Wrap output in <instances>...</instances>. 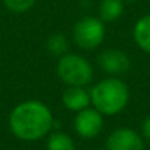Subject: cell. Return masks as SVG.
Here are the masks:
<instances>
[{
    "label": "cell",
    "mask_w": 150,
    "mask_h": 150,
    "mask_svg": "<svg viewBox=\"0 0 150 150\" xmlns=\"http://www.w3.org/2000/svg\"><path fill=\"white\" fill-rule=\"evenodd\" d=\"M56 124L52 109L44 102L35 99L18 103L8 118L11 132L25 143L46 138L53 129H56Z\"/></svg>",
    "instance_id": "obj_1"
},
{
    "label": "cell",
    "mask_w": 150,
    "mask_h": 150,
    "mask_svg": "<svg viewBox=\"0 0 150 150\" xmlns=\"http://www.w3.org/2000/svg\"><path fill=\"white\" fill-rule=\"evenodd\" d=\"M91 106L103 116H115L124 112L131 100L128 84L118 77H106L90 88Z\"/></svg>",
    "instance_id": "obj_2"
},
{
    "label": "cell",
    "mask_w": 150,
    "mask_h": 150,
    "mask_svg": "<svg viewBox=\"0 0 150 150\" xmlns=\"http://www.w3.org/2000/svg\"><path fill=\"white\" fill-rule=\"evenodd\" d=\"M56 75L66 87H88L94 80V66L83 54L69 52L57 59Z\"/></svg>",
    "instance_id": "obj_3"
},
{
    "label": "cell",
    "mask_w": 150,
    "mask_h": 150,
    "mask_svg": "<svg viewBox=\"0 0 150 150\" xmlns=\"http://www.w3.org/2000/svg\"><path fill=\"white\" fill-rule=\"evenodd\" d=\"M106 38V24L93 15L80 18L72 27V41L78 49L91 52L103 44Z\"/></svg>",
    "instance_id": "obj_4"
},
{
    "label": "cell",
    "mask_w": 150,
    "mask_h": 150,
    "mask_svg": "<svg viewBox=\"0 0 150 150\" xmlns=\"http://www.w3.org/2000/svg\"><path fill=\"white\" fill-rule=\"evenodd\" d=\"M97 65L102 72H105L108 77H118L121 78L131 69V57L121 49L109 47L99 53Z\"/></svg>",
    "instance_id": "obj_5"
},
{
    "label": "cell",
    "mask_w": 150,
    "mask_h": 150,
    "mask_svg": "<svg viewBox=\"0 0 150 150\" xmlns=\"http://www.w3.org/2000/svg\"><path fill=\"white\" fill-rule=\"evenodd\" d=\"M105 127V116L93 106L75 113L74 129L78 137L84 140H91L100 135Z\"/></svg>",
    "instance_id": "obj_6"
},
{
    "label": "cell",
    "mask_w": 150,
    "mask_h": 150,
    "mask_svg": "<svg viewBox=\"0 0 150 150\" xmlns=\"http://www.w3.org/2000/svg\"><path fill=\"white\" fill-rule=\"evenodd\" d=\"M105 147L108 150H146V141L134 128L119 127L108 135Z\"/></svg>",
    "instance_id": "obj_7"
},
{
    "label": "cell",
    "mask_w": 150,
    "mask_h": 150,
    "mask_svg": "<svg viewBox=\"0 0 150 150\" xmlns=\"http://www.w3.org/2000/svg\"><path fill=\"white\" fill-rule=\"evenodd\" d=\"M62 105L66 110L78 113L91 106L90 90L87 87H66L62 93Z\"/></svg>",
    "instance_id": "obj_8"
},
{
    "label": "cell",
    "mask_w": 150,
    "mask_h": 150,
    "mask_svg": "<svg viewBox=\"0 0 150 150\" xmlns=\"http://www.w3.org/2000/svg\"><path fill=\"white\" fill-rule=\"evenodd\" d=\"M132 38L140 50L150 54V13H146L135 21Z\"/></svg>",
    "instance_id": "obj_9"
},
{
    "label": "cell",
    "mask_w": 150,
    "mask_h": 150,
    "mask_svg": "<svg viewBox=\"0 0 150 150\" xmlns=\"http://www.w3.org/2000/svg\"><path fill=\"white\" fill-rule=\"evenodd\" d=\"M124 11H125L124 0H100L97 6L99 18L105 24H112L118 21L124 15Z\"/></svg>",
    "instance_id": "obj_10"
},
{
    "label": "cell",
    "mask_w": 150,
    "mask_h": 150,
    "mask_svg": "<svg viewBox=\"0 0 150 150\" xmlns=\"http://www.w3.org/2000/svg\"><path fill=\"white\" fill-rule=\"evenodd\" d=\"M46 147L47 150H77L74 138L68 132L60 129H53L47 135Z\"/></svg>",
    "instance_id": "obj_11"
},
{
    "label": "cell",
    "mask_w": 150,
    "mask_h": 150,
    "mask_svg": "<svg viewBox=\"0 0 150 150\" xmlns=\"http://www.w3.org/2000/svg\"><path fill=\"white\" fill-rule=\"evenodd\" d=\"M46 50L54 56V57H60L66 53H69V40L65 34L62 33H54L52 35H49V38L46 40Z\"/></svg>",
    "instance_id": "obj_12"
},
{
    "label": "cell",
    "mask_w": 150,
    "mask_h": 150,
    "mask_svg": "<svg viewBox=\"0 0 150 150\" xmlns=\"http://www.w3.org/2000/svg\"><path fill=\"white\" fill-rule=\"evenodd\" d=\"M3 2V6L13 15H22V13H27L30 12L37 0H2Z\"/></svg>",
    "instance_id": "obj_13"
},
{
    "label": "cell",
    "mask_w": 150,
    "mask_h": 150,
    "mask_svg": "<svg viewBox=\"0 0 150 150\" xmlns=\"http://www.w3.org/2000/svg\"><path fill=\"white\" fill-rule=\"evenodd\" d=\"M140 134H141L143 140H144L147 144H150V115H147V116L143 119V122H141V125H140Z\"/></svg>",
    "instance_id": "obj_14"
},
{
    "label": "cell",
    "mask_w": 150,
    "mask_h": 150,
    "mask_svg": "<svg viewBox=\"0 0 150 150\" xmlns=\"http://www.w3.org/2000/svg\"><path fill=\"white\" fill-rule=\"evenodd\" d=\"M124 2H128V3H135V2H138V0H124Z\"/></svg>",
    "instance_id": "obj_15"
},
{
    "label": "cell",
    "mask_w": 150,
    "mask_h": 150,
    "mask_svg": "<svg viewBox=\"0 0 150 150\" xmlns=\"http://www.w3.org/2000/svg\"><path fill=\"white\" fill-rule=\"evenodd\" d=\"M96 150H108L106 147H100V149H96Z\"/></svg>",
    "instance_id": "obj_16"
},
{
    "label": "cell",
    "mask_w": 150,
    "mask_h": 150,
    "mask_svg": "<svg viewBox=\"0 0 150 150\" xmlns=\"http://www.w3.org/2000/svg\"><path fill=\"white\" fill-rule=\"evenodd\" d=\"M149 74H150V68H149Z\"/></svg>",
    "instance_id": "obj_17"
}]
</instances>
